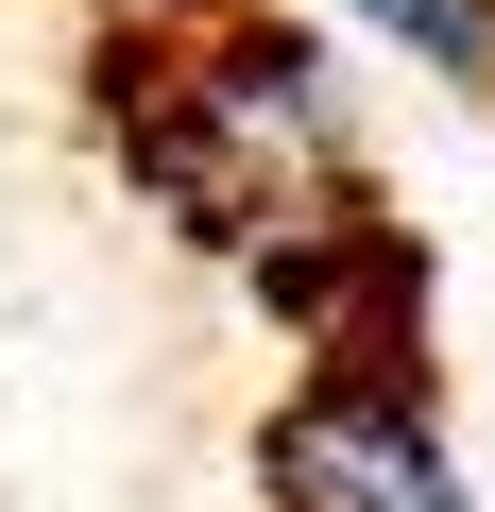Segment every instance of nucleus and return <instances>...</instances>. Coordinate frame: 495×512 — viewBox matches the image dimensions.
Returning a JSON list of instances; mask_svg holds the SVG:
<instances>
[{
    "label": "nucleus",
    "instance_id": "nucleus-2",
    "mask_svg": "<svg viewBox=\"0 0 495 512\" xmlns=\"http://www.w3.org/2000/svg\"><path fill=\"white\" fill-rule=\"evenodd\" d=\"M257 512H478L444 393L410 376V342H325L274 427H257Z\"/></svg>",
    "mask_w": 495,
    "mask_h": 512
},
{
    "label": "nucleus",
    "instance_id": "nucleus-3",
    "mask_svg": "<svg viewBox=\"0 0 495 512\" xmlns=\"http://www.w3.org/2000/svg\"><path fill=\"white\" fill-rule=\"evenodd\" d=\"M325 18H342L359 52H393L410 86H461V103H495V0H325Z\"/></svg>",
    "mask_w": 495,
    "mask_h": 512
},
{
    "label": "nucleus",
    "instance_id": "nucleus-1",
    "mask_svg": "<svg viewBox=\"0 0 495 512\" xmlns=\"http://www.w3.org/2000/svg\"><path fill=\"white\" fill-rule=\"evenodd\" d=\"M120 171L205 239V256H274L291 222L359 205V103L342 52L274 0H205V18H154L120 52Z\"/></svg>",
    "mask_w": 495,
    "mask_h": 512
}]
</instances>
